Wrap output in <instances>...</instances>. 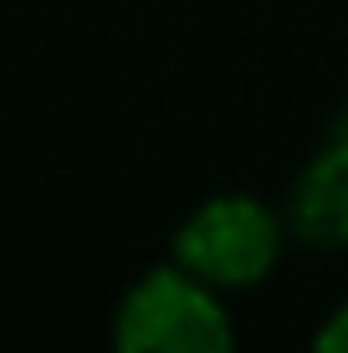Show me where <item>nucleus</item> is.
Returning a JSON list of instances; mask_svg holds the SVG:
<instances>
[{
	"mask_svg": "<svg viewBox=\"0 0 348 353\" xmlns=\"http://www.w3.org/2000/svg\"><path fill=\"white\" fill-rule=\"evenodd\" d=\"M287 246H292V230L282 205L251 190H221L185 210V221L170 236V261L225 297H241L282 272Z\"/></svg>",
	"mask_w": 348,
	"mask_h": 353,
	"instance_id": "nucleus-1",
	"label": "nucleus"
},
{
	"mask_svg": "<svg viewBox=\"0 0 348 353\" xmlns=\"http://www.w3.org/2000/svg\"><path fill=\"white\" fill-rule=\"evenodd\" d=\"M113 353H241L231 297L185 266L159 261L123 287L108 327Z\"/></svg>",
	"mask_w": 348,
	"mask_h": 353,
	"instance_id": "nucleus-2",
	"label": "nucleus"
},
{
	"mask_svg": "<svg viewBox=\"0 0 348 353\" xmlns=\"http://www.w3.org/2000/svg\"><path fill=\"white\" fill-rule=\"evenodd\" d=\"M282 215L297 246L348 251V113L323 128L318 149L297 164L282 194Z\"/></svg>",
	"mask_w": 348,
	"mask_h": 353,
	"instance_id": "nucleus-3",
	"label": "nucleus"
},
{
	"mask_svg": "<svg viewBox=\"0 0 348 353\" xmlns=\"http://www.w3.org/2000/svg\"><path fill=\"white\" fill-rule=\"evenodd\" d=\"M307 353H348V297H338L318 318L313 338H307Z\"/></svg>",
	"mask_w": 348,
	"mask_h": 353,
	"instance_id": "nucleus-4",
	"label": "nucleus"
}]
</instances>
